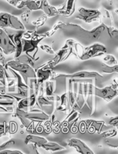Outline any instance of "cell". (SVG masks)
I'll list each match as a JSON object with an SVG mask.
<instances>
[{
    "mask_svg": "<svg viewBox=\"0 0 118 154\" xmlns=\"http://www.w3.org/2000/svg\"><path fill=\"white\" fill-rule=\"evenodd\" d=\"M68 146L69 147H75L78 153L82 154H93V150H90V147L81 140L78 138H71L68 141Z\"/></svg>",
    "mask_w": 118,
    "mask_h": 154,
    "instance_id": "cell-11",
    "label": "cell"
},
{
    "mask_svg": "<svg viewBox=\"0 0 118 154\" xmlns=\"http://www.w3.org/2000/svg\"><path fill=\"white\" fill-rule=\"evenodd\" d=\"M14 143H15L14 140L10 139L8 141H5V143H3V144H0V151L2 150H5V149H8L9 147L13 146L14 144Z\"/></svg>",
    "mask_w": 118,
    "mask_h": 154,
    "instance_id": "cell-31",
    "label": "cell"
},
{
    "mask_svg": "<svg viewBox=\"0 0 118 154\" xmlns=\"http://www.w3.org/2000/svg\"><path fill=\"white\" fill-rule=\"evenodd\" d=\"M112 3H113V0H109V4L112 5Z\"/></svg>",
    "mask_w": 118,
    "mask_h": 154,
    "instance_id": "cell-39",
    "label": "cell"
},
{
    "mask_svg": "<svg viewBox=\"0 0 118 154\" xmlns=\"http://www.w3.org/2000/svg\"><path fill=\"white\" fill-rule=\"evenodd\" d=\"M40 48H41V49L43 50V51H45V52H47L48 54H55V52H54V51L52 49V48H51V46H48V45H40Z\"/></svg>",
    "mask_w": 118,
    "mask_h": 154,
    "instance_id": "cell-36",
    "label": "cell"
},
{
    "mask_svg": "<svg viewBox=\"0 0 118 154\" xmlns=\"http://www.w3.org/2000/svg\"><path fill=\"white\" fill-rule=\"evenodd\" d=\"M86 129H87V128H86L85 123L84 122H81L80 123V131H81V132L84 133V132H86Z\"/></svg>",
    "mask_w": 118,
    "mask_h": 154,
    "instance_id": "cell-38",
    "label": "cell"
},
{
    "mask_svg": "<svg viewBox=\"0 0 118 154\" xmlns=\"http://www.w3.org/2000/svg\"><path fill=\"white\" fill-rule=\"evenodd\" d=\"M15 113L21 114L23 117H26L29 120H32L34 122H45L47 121L50 119V116L45 114L43 111H40V112H36V111H25L24 110L20 109V108H16L15 110Z\"/></svg>",
    "mask_w": 118,
    "mask_h": 154,
    "instance_id": "cell-9",
    "label": "cell"
},
{
    "mask_svg": "<svg viewBox=\"0 0 118 154\" xmlns=\"http://www.w3.org/2000/svg\"><path fill=\"white\" fill-rule=\"evenodd\" d=\"M117 123H118L117 116L116 117H113V118H111V120L109 121L110 126H114V127H117Z\"/></svg>",
    "mask_w": 118,
    "mask_h": 154,
    "instance_id": "cell-37",
    "label": "cell"
},
{
    "mask_svg": "<svg viewBox=\"0 0 118 154\" xmlns=\"http://www.w3.org/2000/svg\"><path fill=\"white\" fill-rule=\"evenodd\" d=\"M8 127H9V131L8 132L11 134H14L16 133L17 131V125L15 122H10L8 124Z\"/></svg>",
    "mask_w": 118,
    "mask_h": 154,
    "instance_id": "cell-35",
    "label": "cell"
},
{
    "mask_svg": "<svg viewBox=\"0 0 118 154\" xmlns=\"http://www.w3.org/2000/svg\"><path fill=\"white\" fill-rule=\"evenodd\" d=\"M41 147L45 150H48V151L51 152H57V151H61V150H65V147L59 144L57 142H49L48 141L45 144H42Z\"/></svg>",
    "mask_w": 118,
    "mask_h": 154,
    "instance_id": "cell-20",
    "label": "cell"
},
{
    "mask_svg": "<svg viewBox=\"0 0 118 154\" xmlns=\"http://www.w3.org/2000/svg\"><path fill=\"white\" fill-rule=\"evenodd\" d=\"M24 30H19L17 33H14L12 37L11 41L13 42V43L14 44L15 48H16V50H15V55L14 58H17V57H19L20 54H22L23 53V45H22V35L23 33Z\"/></svg>",
    "mask_w": 118,
    "mask_h": 154,
    "instance_id": "cell-15",
    "label": "cell"
},
{
    "mask_svg": "<svg viewBox=\"0 0 118 154\" xmlns=\"http://www.w3.org/2000/svg\"><path fill=\"white\" fill-rule=\"evenodd\" d=\"M65 25H66V23H64L61 22V21H60L59 23H56L55 25L53 26V28L51 29V30H49V31L43 33L44 36H45V38H48V37H51V36H52L54 34V33L56 32L57 31V30L59 29H63L64 28Z\"/></svg>",
    "mask_w": 118,
    "mask_h": 154,
    "instance_id": "cell-24",
    "label": "cell"
},
{
    "mask_svg": "<svg viewBox=\"0 0 118 154\" xmlns=\"http://www.w3.org/2000/svg\"><path fill=\"white\" fill-rule=\"evenodd\" d=\"M0 48L4 54L6 55L13 54L16 50L14 44L10 38L5 30L2 28H0Z\"/></svg>",
    "mask_w": 118,
    "mask_h": 154,
    "instance_id": "cell-7",
    "label": "cell"
},
{
    "mask_svg": "<svg viewBox=\"0 0 118 154\" xmlns=\"http://www.w3.org/2000/svg\"><path fill=\"white\" fill-rule=\"evenodd\" d=\"M14 100H9V99H0V105L3 107H8L14 105Z\"/></svg>",
    "mask_w": 118,
    "mask_h": 154,
    "instance_id": "cell-33",
    "label": "cell"
},
{
    "mask_svg": "<svg viewBox=\"0 0 118 154\" xmlns=\"http://www.w3.org/2000/svg\"><path fill=\"white\" fill-rule=\"evenodd\" d=\"M0 27L2 29L11 28L15 30H24L25 26L19 20V18L11 14L0 12Z\"/></svg>",
    "mask_w": 118,
    "mask_h": 154,
    "instance_id": "cell-2",
    "label": "cell"
},
{
    "mask_svg": "<svg viewBox=\"0 0 118 154\" xmlns=\"http://www.w3.org/2000/svg\"><path fill=\"white\" fill-rule=\"evenodd\" d=\"M102 72L105 74H112L116 73L118 72V66L114 65V66H108L105 63H102Z\"/></svg>",
    "mask_w": 118,
    "mask_h": 154,
    "instance_id": "cell-25",
    "label": "cell"
},
{
    "mask_svg": "<svg viewBox=\"0 0 118 154\" xmlns=\"http://www.w3.org/2000/svg\"><path fill=\"white\" fill-rule=\"evenodd\" d=\"M76 0H66L64 4L60 8H58L60 14L65 17H71L75 11Z\"/></svg>",
    "mask_w": 118,
    "mask_h": 154,
    "instance_id": "cell-12",
    "label": "cell"
},
{
    "mask_svg": "<svg viewBox=\"0 0 118 154\" xmlns=\"http://www.w3.org/2000/svg\"><path fill=\"white\" fill-rule=\"evenodd\" d=\"M117 135V130L115 129H113L111 130H106L105 132L102 134V135L105 138H111V137H114Z\"/></svg>",
    "mask_w": 118,
    "mask_h": 154,
    "instance_id": "cell-32",
    "label": "cell"
},
{
    "mask_svg": "<svg viewBox=\"0 0 118 154\" xmlns=\"http://www.w3.org/2000/svg\"><path fill=\"white\" fill-rule=\"evenodd\" d=\"M79 117L80 113L78 112V110H75L72 108V111H71L70 114L68 115L67 118H66L63 122H62V124H63V126H64V127H66V126H67L70 123H72V122H74L75 120H78Z\"/></svg>",
    "mask_w": 118,
    "mask_h": 154,
    "instance_id": "cell-21",
    "label": "cell"
},
{
    "mask_svg": "<svg viewBox=\"0 0 118 154\" xmlns=\"http://www.w3.org/2000/svg\"><path fill=\"white\" fill-rule=\"evenodd\" d=\"M30 14H31V11L27 10L20 14L21 20H22L23 22H25L26 23H29V20H30Z\"/></svg>",
    "mask_w": 118,
    "mask_h": 154,
    "instance_id": "cell-34",
    "label": "cell"
},
{
    "mask_svg": "<svg viewBox=\"0 0 118 154\" xmlns=\"http://www.w3.org/2000/svg\"><path fill=\"white\" fill-rule=\"evenodd\" d=\"M105 144L109 147H113V148H117V138L114 137H111L105 140Z\"/></svg>",
    "mask_w": 118,
    "mask_h": 154,
    "instance_id": "cell-29",
    "label": "cell"
},
{
    "mask_svg": "<svg viewBox=\"0 0 118 154\" xmlns=\"http://www.w3.org/2000/svg\"><path fill=\"white\" fill-rule=\"evenodd\" d=\"M45 96H51L52 95L54 94V92H55V83L54 81H51V80H48V81H45Z\"/></svg>",
    "mask_w": 118,
    "mask_h": 154,
    "instance_id": "cell-23",
    "label": "cell"
},
{
    "mask_svg": "<svg viewBox=\"0 0 118 154\" xmlns=\"http://www.w3.org/2000/svg\"><path fill=\"white\" fill-rule=\"evenodd\" d=\"M101 16H102V13L99 10L80 8L78 9V15L75 17V18L84 21L87 23H90L94 21L99 20Z\"/></svg>",
    "mask_w": 118,
    "mask_h": 154,
    "instance_id": "cell-5",
    "label": "cell"
},
{
    "mask_svg": "<svg viewBox=\"0 0 118 154\" xmlns=\"http://www.w3.org/2000/svg\"><path fill=\"white\" fill-rule=\"evenodd\" d=\"M85 124L86 128L90 133H93L95 132L100 133V132L104 129V127H106L103 121H96L94 120H86Z\"/></svg>",
    "mask_w": 118,
    "mask_h": 154,
    "instance_id": "cell-14",
    "label": "cell"
},
{
    "mask_svg": "<svg viewBox=\"0 0 118 154\" xmlns=\"http://www.w3.org/2000/svg\"><path fill=\"white\" fill-rule=\"evenodd\" d=\"M47 19H48V17H47V15H45V14H44L42 15L37 20L33 22V25L35 26L36 27L42 26H43L44 24L45 23Z\"/></svg>",
    "mask_w": 118,
    "mask_h": 154,
    "instance_id": "cell-28",
    "label": "cell"
},
{
    "mask_svg": "<svg viewBox=\"0 0 118 154\" xmlns=\"http://www.w3.org/2000/svg\"><path fill=\"white\" fill-rule=\"evenodd\" d=\"M103 60L104 61L106 62V65H108V66H114V65L117 64V59L115 58L114 56L111 55V54L105 56L103 58Z\"/></svg>",
    "mask_w": 118,
    "mask_h": 154,
    "instance_id": "cell-27",
    "label": "cell"
},
{
    "mask_svg": "<svg viewBox=\"0 0 118 154\" xmlns=\"http://www.w3.org/2000/svg\"><path fill=\"white\" fill-rule=\"evenodd\" d=\"M66 43L68 44L69 46H70L73 49V51L75 52L77 58L80 59V57L82 56V54L84 52V47L80 43H78V42L72 40V39H69L66 42Z\"/></svg>",
    "mask_w": 118,
    "mask_h": 154,
    "instance_id": "cell-19",
    "label": "cell"
},
{
    "mask_svg": "<svg viewBox=\"0 0 118 154\" xmlns=\"http://www.w3.org/2000/svg\"><path fill=\"white\" fill-rule=\"evenodd\" d=\"M4 66L5 67L10 68V69L16 71L17 73H19L20 76L22 77L24 83L26 84L27 85H28L30 78H36V73L34 68L32 67L30 65L26 64V63H20V62L14 60L8 61L7 63L5 64Z\"/></svg>",
    "mask_w": 118,
    "mask_h": 154,
    "instance_id": "cell-1",
    "label": "cell"
},
{
    "mask_svg": "<svg viewBox=\"0 0 118 154\" xmlns=\"http://www.w3.org/2000/svg\"><path fill=\"white\" fill-rule=\"evenodd\" d=\"M94 95L97 97L102 98L106 102H110L114 98L117 96V88H115L112 85L102 89L98 88L94 86Z\"/></svg>",
    "mask_w": 118,
    "mask_h": 154,
    "instance_id": "cell-8",
    "label": "cell"
},
{
    "mask_svg": "<svg viewBox=\"0 0 118 154\" xmlns=\"http://www.w3.org/2000/svg\"><path fill=\"white\" fill-rule=\"evenodd\" d=\"M48 141L45 138H43V137L41 136H37V135H35L33 134V135H27L26 138L25 139V144H36L38 147H41V146H42V144H45V143H47Z\"/></svg>",
    "mask_w": 118,
    "mask_h": 154,
    "instance_id": "cell-18",
    "label": "cell"
},
{
    "mask_svg": "<svg viewBox=\"0 0 118 154\" xmlns=\"http://www.w3.org/2000/svg\"><path fill=\"white\" fill-rule=\"evenodd\" d=\"M76 78V79H87V78H93V79H102L103 76L99 73L96 72H88V71H80L70 75H65V74H55L54 72L52 78L50 80L55 81L57 78Z\"/></svg>",
    "mask_w": 118,
    "mask_h": 154,
    "instance_id": "cell-3",
    "label": "cell"
},
{
    "mask_svg": "<svg viewBox=\"0 0 118 154\" xmlns=\"http://www.w3.org/2000/svg\"><path fill=\"white\" fill-rule=\"evenodd\" d=\"M68 51H69V45H68L67 43H66V45H65V46L63 48H61L57 54L55 53V57H54V58L53 60H51V61L48 62V64L50 66V68H51L53 69L59 63H62V60L64 58V57L67 54Z\"/></svg>",
    "mask_w": 118,
    "mask_h": 154,
    "instance_id": "cell-13",
    "label": "cell"
},
{
    "mask_svg": "<svg viewBox=\"0 0 118 154\" xmlns=\"http://www.w3.org/2000/svg\"><path fill=\"white\" fill-rule=\"evenodd\" d=\"M9 127L8 125L7 124L6 122H4L3 123L0 124V137L6 135L8 133Z\"/></svg>",
    "mask_w": 118,
    "mask_h": 154,
    "instance_id": "cell-30",
    "label": "cell"
},
{
    "mask_svg": "<svg viewBox=\"0 0 118 154\" xmlns=\"http://www.w3.org/2000/svg\"><path fill=\"white\" fill-rule=\"evenodd\" d=\"M40 10L43 11L45 14L47 15L48 17H55L57 15L60 14L58 8L54 7V6H51L47 0H42Z\"/></svg>",
    "mask_w": 118,
    "mask_h": 154,
    "instance_id": "cell-16",
    "label": "cell"
},
{
    "mask_svg": "<svg viewBox=\"0 0 118 154\" xmlns=\"http://www.w3.org/2000/svg\"><path fill=\"white\" fill-rule=\"evenodd\" d=\"M35 71L36 73L37 81L39 84H44L45 81L50 80L54 75L53 69L50 68L48 63L39 67L37 69H35Z\"/></svg>",
    "mask_w": 118,
    "mask_h": 154,
    "instance_id": "cell-10",
    "label": "cell"
},
{
    "mask_svg": "<svg viewBox=\"0 0 118 154\" xmlns=\"http://www.w3.org/2000/svg\"><path fill=\"white\" fill-rule=\"evenodd\" d=\"M29 107H30V100H29L28 97L23 98V99H21L20 100L18 101L17 107V108H20V109H22V110H25V109H27Z\"/></svg>",
    "mask_w": 118,
    "mask_h": 154,
    "instance_id": "cell-26",
    "label": "cell"
},
{
    "mask_svg": "<svg viewBox=\"0 0 118 154\" xmlns=\"http://www.w3.org/2000/svg\"><path fill=\"white\" fill-rule=\"evenodd\" d=\"M42 0H22L17 8L22 9L26 8L30 11L40 10Z\"/></svg>",
    "mask_w": 118,
    "mask_h": 154,
    "instance_id": "cell-17",
    "label": "cell"
},
{
    "mask_svg": "<svg viewBox=\"0 0 118 154\" xmlns=\"http://www.w3.org/2000/svg\"><path fill=\"white\" fill-rule=\"evenodd\" d=\"M107 49L103 45L99 43H94L90 46L84 48V52L82 54L80 60H87L93 57H101L106 54Z\"/></svg>",
    "mask_w": 118,
    "mask_h": 154,
    "instance_id": "cell-4",
    "label": "cell"
},
{
    "mask_svg": "<svg viewBox=\"0 0 118 154\" xmlns=\"http://www.w3.org/2000/svg\"><path fill=\"white\" fill-rule=\"evenodd\" d=\"M15 60L20 62V63H26V64L30 65V66H31L32 67H33V68H34L35 61H36V60H35L34 59L31 57V56H30L29 54H23V55L20 54L19 57H17V58H15Z\"/></svg>",
    "mask_w": 118,
    "mask_h": 154,
    "instance_id": "cell-22",
    "label": "cell"
},
{
    "mask_svg": "<svg viewBox=\"0 0 118 154\" xmlns=\"http://www.w3.org/2000/svg\"><path fill=\"white\" fill-rule=\"evenodd\" d=\"M44 38H45L44 37H38L31 39H25L22 38L21 40H22L23 45V52H24L26 54L34 52V54H33L32 57L35 60H38L39 57L36 58V56L37 54L38 51H39V45Z\"/></svg>",
    "mask_w": 118,
    "mask_h": 154,
    "instance_id": "cell-6",
    "label": "cell"
}]
</instances>
